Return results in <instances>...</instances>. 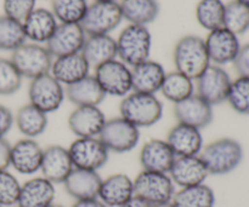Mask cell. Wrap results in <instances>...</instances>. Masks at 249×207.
Segmentation results:
<instances>
[{
	"label": "cell",
	"instance_id": "obj_5",
	"mask_svg": "<svg viewBox=\"0 0 249 207\" xmlns=\"http://www.w3.org/2000/svg\"><path fill=\"white\" fill-rule=\"evenodd\" d=\"M123 21L121 6L117 1H94L88 6L80 21L83 31L89 35L109 34Z\"/></svg>",
	"mask_w": 249,
	"mask_h": 207
},
{
	"label": "cell",
	"instance_id": "obj_17",
	"mask_svg": "<svg viewBox=\"0 0 249 207\" xmlns=\"http://www.w3.org/2000/svg\"><path fill=\"white\" fill-rule=\"evenodd\" d=\"M173 183L181 188L204 183L209 172L199 155L177 157L169 174Z\"/></svg>",
	"mask_w": 249,
	"mask_h": 207
},
{
	"label": "cell",
	"instance_id": "obj_23",
	"mask_svg": "<svg viewBox=\"0 0 249 207\" xmlns=\"http://www.w3.org/2000/svg\"><path fill=\"white\" fill-rule=\"evenodd\" d=\"M102 178L97 171L73 169L63 182L66 191L70 196L78 200L95 199L99 196Z\"/></svg>",
	"mask_w": 249,
	"mask_h": 207
},
{
	"label": "cell",
	"instance_id": "obj_16",
	"mask_svg": "<svg viewBox=\"0 0 249 207\" xmlns=\"http://www.w3.org/2000/svg\"><path fill=\"white\" fill-rule=\"evenodd\" d=\"M106 120L99 106L75 107L68 116V127L77 137H99Z\"/></svg>",
	"mask_w": 249,
	"mask_h": 207
},
{
	"label": "cell",
	"instance_id": "obj_42",
	"mask_svg": "<svg viewBox=\"0 0 249 207\" xmlns=\"http://www.w3.org/2000/svg\"><path fill=\"white\" fill-rule=\"evenodd\" d=\"M233 67H235L238 77L249 78V43L241 46L240 51L233 61Z\"/></svg>",
	"mask_w": 249,
	"mask_h": 207
},
{
	"label": "cell",
	"instance_id": "obj_52",
	"mask_svg": "<svg viewBox=\"0 0 249 207\" xmlns=\"http://www.w3.org/2000/svg\"><path fill=\"white\" fill-rule=\"evenodd\" d=\"M17 207H18V206H17Z\"/></svg>",
	"mask_w": 249,
	"mask_h": 207
},
{
	"label": "cell",
	"instance_id": "obj_31",
	"mask_svg": "<svg viewBox=\"0 0 249 207\" xmlns=\"http://www.w3.org/2000/svg\"><path fill=\"white\" fill-rule=\"evenodd\" d=\"M48 114L31 103L24 104L15 115V124L26 138H36L45 132L48 127Z\"/></svg>",
	"mask_w": 249,
	"mask_h": 207
},
{
	"label": "cell",
	"instance_id": "obj_34",
	"mask_svg": "<svg viewBox=\"0 0 249 207\" xmlns=\"http://www.w3.org/2000/svg\"><path fill=\"white\" fill-rule=\"evenodd\" d=\"M225 2L223 0H199L196 6V18L202 28L208 32L224 27Z\"/></svg>",
	"mask_w": 249,
	"mask_h": 207
},
{
	"label": "cell",
	"instance_id": "obj_39",
	"mask_svg": "<svg viewBox=\"0 0 249 207\" xmlns=\"http://www.w3.org/2000/svg\"><path fill=\"white\" fill-rule=\"evenodd\" d=\"M22 75L11 60L0 58V96H11L16 94L22 85Z\"/></svg>",
	"mask_w": 249,
	"mask_h": 207
},
{
	"label": "cell",
	"instance_id": "obj_28",
	"mask_svg": "<svg viewBox=\"0 0 249 207\" xmlns=\"http://www.w3.org/2000/svg\"><path fill=\"white\" fill-rule=\"evenodd\" d=\"M66 98L75 107L100 106L106 98V94L92 75L83 78L79 81L66 86Z\"/></svg>",
	"mask_w": 249,
	"mask_h": 207
},
{
	"label": "cell",
	"instance_id": "obj_14",
	"mask_svg": "<svg viewBox=\"0 0 249 207\" xmlns=\"http://www.w3.org/2000/svg\"><path fill=\"white\" fill-rule=\"evenodd\" d=\"M87 39V34L79 23H58L45 48L53 58L79 53Z\"/></svg>",
	"mask_w": 249,
	"mask_h": 207
},
{
	"label": "cell",
	"instance_id": "obj_51",
	"mask_svg": "<svg viewBox=\"0 0 249 207\" xmlns=\"http://www.w3.org/2000/svg\"><path fill=\"white\" fill-rule=\"evenodd\" d=\"M0 207H2V206H0Z\"/></svg>",
	"mask_w": 249,
	"mask_h": 207
},
{
	"label": "cell",
	"instance_id": "obj_33",
	"mask_svg": "<svg viewBox=\"0 0 249 207\" xmlns=\"http://www.w3.org/2000/svg\"><path fill=\"white\" fill-rule=\"evenodd\" d=\"M160 91L165 99L174 104L179 103L195 94L194 80L178 70L167 73Z\"/></svg>",
	"mask_w": 249,
	"mask_h": 207
},
{
	"label": "cell",
	"instance_id": "obj_8",
	"mask_svg": "<svg viewBox=\"0 0 249 207\" xmlns=\"http://www.w3.org/2000/svg\"><path fill=\"white\" fill-rule=\"evenodd\" d=\"M99 140L109 152L128 153L138 145L140 130L122 116L107 119L99 135Z\"/></svg>",
	"mask_w": 249,
	"mask_h": 207
},
{
	"label": "cell",
	"instance_id": "obj_36",
	"mask_svg": "<svg viewBox=\"0 0 249 207\" xmlns=\"http://www.w3.org/2000/svg\"><path fill=\"white\" fill-rule=\"evenodd\" d=\"M88 6L87 0H53L51 12L58 23H80Z\"/></svg>",
	"mask_w": 249,
	"mask_h": 207
},
{
	"label": "cell",
	"instance_id": "obj_6",
	"mask_svg": "<svg viewBox=\"0 0 249 207\" xmlns=\"http://www.w3.org/2000/svg\"><path fill=\"white\" fill-rule=\"evenodd\" d=\"M10 60L22 78L32 80L50 73L53 57L45 46H41L40 44L24 43L12 51Z\"/></svg>",
	"mask_w": 249,
	"mask_h": 207
},
{
	"label": "cell",
	"instance_id": "obj_18",
	"mask_svg": "<svg viewBox=\"0 0 249 207\" xmlns=\"http://www.w3.org/2000/svg\"><path fill=\"white\" fill-rule=\"evenodd\" d=\"M74 169L68 149L62 145H49L43 150L40 171L44 178L51 183H63Z\"/></svg>",
	"mask_w": 249,
	"mask_h": 207
},
{
	"label": "cell",
	"instance_id": "obj_46",
	"mask_svg": "<svg viewBox=\"0 0 249 207\" xmlns=\"http://www.w3.org/2000/svg\"><path fill=\"white\" fill-rule=\"evenodd\" d=\"M121 207H152V206H151L147 201L142 200V199L139 198V196L134 195L131 196L126 203H124Z\"/></svg>",
	"mask_w": 249,
	"mask_h": 207
},
{
	"label": "cell",
	"instance_id": "obj_30",
	"mask_svg": "<svg viewBox=\"0 0 249 207\" xmlns=\"http://www.w3.org/2000/svg\"><path fill=\"white\" fill-rule=\"evenodd\" d=\"M123 19L130 24L146 26L156 21L160 15L157 0H122L119 2Z\"/></svg>",
	"mask_w": 249,
	"mask_h": 207
},
{
	"label": "cell",
	"instance_id": "obj_43",
	"mask_svg": "<svg viewBox=\"0 0 249 207\" xmlns=\"http://www.w3.org/2000/svg\"><path fill=\"white\" fill-rule=\"evenodd\" d=\"M15 123V116L7 107L0 104V138L5 137Z\"/></svg>",
	"mask_w": 249,
	"mask_h": 207
},
{
	"label": "cell",
	"instance_id": "obj_48",
	"mask_svg": "<svg viewBox=\"0 0 249 207\" xmlns=\"http://www.w3.org/2000/svg\"><path fill=\"white\" fill-rule=\"evenodd\" d=\"M237 1L242 2V4H245V5H246V6H248V7H249V0H237Z\"/></svg>",
	"mask_w": 249,
	"mask_h": 207
},
{
	"label": "cell",
	"instance_id": "obj_12",
	"mask_svg": "<svg viewBox=\"0 0 249 207\" xmlns=\"http://www.w3.org/2000/svg\"><path fill=\"white\" fill-rule=\"evenodd\" d=\"M195 81L197 95L211 106H216L226 101L232 80L223 67L211 64Z\"/></svg>",
	"mask_w": 249,
	"mask_h": 207
},
{
	"label": "cell",
	"instance_id": "obj_26",
	"mask_svg": "<svg viewBox=\"0 0 249 207\" xmlns=\"http://www.w3.org/2000/svg\"><path fill=\"white\" fill-rule=\"evenodd\" d=\"M55 199V184L44 177L32 178L19 189L18 207H49Z\"/></svg>",
	"mask_w": 249,
	"mask_h": 207
},
{
	"label": "cell",
	"instance_id": "obj_15",
	"mask_svg": "<svg viewBox=\"0 0 249 207\" xmlns=\"http://www.w3.org/2000/svg\"><path fill=\"white\" fill-rule=\"evenodd\" d=\"M174 115L178 123L203 130L213 121V106L194 94L174 104Z\"/></svg>",
	"mask_w": 249,
	"mask_h": 207
},
{
	"label": "cell",
	"instance_id": "obj_7",
	"mask_svg": "<svg viewBox=\"0 0 249 207\" xmlns=\"http://www.w3.org/2000/svg\"><path fill=\"white\" fill-rule=\"evenodd\" d=\"M133 182L134 195L147 201L151 206L170 203L175 193L174 183L168 174L142 170Z\"/></svg>",
	"mask_w": 249,
	"mask_h": 207
},
{
	"label": "cell",
	"instance_id": "obj_2",
	"mask_svg": "<svg viewBox=\"0 0 249 207\" xmlns=\"http://www.w3.org/2000/svg\"><path fill=\"white\" fill-rule=\"evenodd\" d=\"M175 70L195 80L212 64L204 39L197 35H185L175 44L173 52Z\"/></svg>",
	"mask_w": 249,
	"mask_h": 207
},
{
	"label": "cell",
	"instance_id": "obj_50",
	"mask_svg": "<svg viewBox=\"0 0 249 207\" xmlns=\"http://www.w3.org/2000/svg\"><path fill=\"white\" fill-rule=\"evenodd\" d=\"M95 1H117V0H95Z\"/></svg>",
	"mask_w": 249,
	"mask_h": 207
},
{
	"label": "cell",
	"instance_id": "obj_41",
	"mask_svg": "<svg viewBox=\"0 0 249 207\" xmlns=\"http://www.w3.org/2000/svg\"><path fill=\"white\" fill-rule=\"evenodd\" d=\"M36 0H4V15L18 22H23L36 9Z\"/></svg>",
	"mask_w": 249,
	"mask_h": 207
},
{
	"label": "cell",
	"instance_id": "obj_37",
	"mask_svg": "<svg viewBox=\"0 0 249 207\" xmlns=\"http://www.w3.org/2000/svg\"><path fill=\"white\" fill-rule=\"evenodd\" d=\"M224 27L236 35H242L249 31V7L237 0L225 4Z\"/></svg>",
	"mask_w": 249,
	"mask_h": 207
},
{
	"label": "cell",
	"instance_id": "obj_11",
	"mask_svg": "<svg viewBox=\"0 0 249 207\" xmlns=\"http://www.w3.org/2000/svg\"><path fill=\"white\" fill-rule=\"evenodd\" d=\"M94 77L106 96L125 97L133 91L131 68L117 58L95 68Z\"/></svg>",
	"mask_w": 249,
	"mask_h": 207
},
{
	"label": "cell",
	"instance_id": "obj_3",
	"mask_svg": "<svg viewBox=\"0 0 249 207\" xmlns=\"http://www.w3.org/2000/svg\"><path fill=\"white\" fill-rule=\"evenodd\" d=\"M121 116L136 127H150L163 116V104L156 95L131 91L119 104Z\"/></svg>",
	"mask_w": 249,
	"mask_h": 207
},
{
	"label": "cell",
	"instance_id": "obj_44",
	"mask_svg": "<svg viewBox=\"0 0 249 207\" xmlns=\"http://www.w3.org/2000/svg\"><path fill=\"white\" fill-rule=\"evenodd\" d=\"M11 159V144L5 137L0 138V171L7 170Z\"/></svg>",
	"mask_w": 249,
	"mask_h": 207
},
{
	"label": "cell",
	"instance_id": "obj_47",
	"mask_svg": "<svg viewBox=\"0 0 249 207\" xmlns=\"http://www.w3.org/2000/svg\"><path fill=\"white\" fill-rule=\"evenodd\" d=\"M152 207H173L172 203H168V204H162V205H157V206H152Z\"/></svg>",
	"mask_w": 249,
	"mask_h": 207
},
{
	"label": "cell",
	"instance_id": "obj_25",
	"mask_svg": "<svg viewBox=\"0 0 249 207\" xmlns=\"http://www.w3.org/2000/svg\"><path fill=\"white\" fill-rule=\"evenodd\" d=\"M90 65L82 53L62 56L53 58L50 68V74L62 85L74 84L89 75Z\"/></svg>",
	"mask_w": 249,
	"mask_h": 207
},
{
	"label": "cell",
	"instance_id": "obj_10",
	"mask_svg": "<svg viewBox=\"0 0 249 207\" xmlns=\"http://www.w3.org/2000/svg\"><path fill=\"white\" fill-rule=\"evenodd\" d=\"M67 149L75 169L97 171L108 161L109 150L99 137H77Z\"/></svg>",
	"mask_w": 249,
	"mask_h": 207
},
{
	"label": "cell",
	"instance_id": "obj_24",
	"mask_svg": "<svg viewBox=\"0 0 249 207\" xmlns=\"http://www.w3.org/2000/svg\"><path fill=\"white\" fill-rule=\"evenodd\" d=\"M24 34L28 40L34 44L48 43L53 32L58 26V22L51 10L44 7H36L26 19L22 22Z\"/></svg>",
	"mask_w": 249,
	"mask_h": 207
},
{
	"label": "cell",
	"instance_id": "obj_38",
	"mask_svg": "<svg viewBox=\"0 0 249 207\" xmlns=\"http://www.w3.org/2000/svg\"><path fill=\"white\" fill-rule=\"evenodd\" d=\"M226 101L236 113L249 115V78L238 77L231 81Z\"/></svg>",
	"mask_w": 249,
	"mask_h": 207
},
{
	"label": "cell",
	"instance_id": "obj_9",
	"mask_svg": "<svg viewBox=\"0 0 249 207\" xmlns=\"http://www.w3.org/2000/svg\"><path fill=\"white\" fill-rule=\"evenodd\" d=\"M29 103L44 113L57 111L66 98L65 87L50 73L31 80L28 87Z\"/></svg>",
	"mask_w": 249,
	"mask_h": 207
},
{
	"label": "cell",
	"instance_id": "obj_13",
	"mask_svg": "<svg viewBox=\"0 0 249 207\" xmlns=\"http://www.w3.org/2000/svg\"><path fill=\"white\" fill-rule=\"evenodd\" d=\"M204 43L211 63L220 67L233 63L241 48L238 36L225 27L209 32Z\"/></svg>",
	"mask_w": 249,
	"mask_h": 207
},
{
	"label": "cell",
	"instance_id": "obj_22",
	"mask_svg": "<svg viewBox=\"0 0 249 207\" xmlns=\"http://www.w3.org/2000/svg\"><path fill=\"white\" fill-rule=\"evenodd\" d=\"M165 70L160 63L147 60L131 67V86L134 92L155 95L162 87Z\"/></svg>",
	"mask_w": 249,
	"mask_h": 207
},
{
	"label": "cell",
	"instance_id": "obj_21",
	"mask_svg": "<svg viewBox=\"0 0 249 207\" xmlns=\"http://www.w3.org/2000/svg\"><path fill=\"white\" fill-rule=\"evenodd\" d=\"M165 141L177 157L199 155L204 147L201 130L180 123L170 128Z\"/></svg>",
	"mask_w": 249,
	"mask_h": 207
},
{
	"label": "cell",
	"instance_id": "obj_45",
	"mask_svg": "<svg viewBox=\"0 0 249 207\" xmlns=\"http://www.w3.org/2000/svg\"><path fill=\"white\" fill-rule=\"evenodd\" d=\"M72 207H107V206L105 205L101 200L95 198V199H87V200L75 201L74 205Z\"/></svg>",
	"mask_w": 249,
	"mask_h": 207
},
{
	"label": "cell",
	"instance_id": "obj_40",
	"mask_svg": "<svg viewBox=\"0 0 249 207\" xmlns=\"http://www.w3.org/2000/svg\"><path fill=\"white\" fill-rule=\"evenodd\" d=\"M21 184L7 170L0 171V206L17 205Z\"/></svg>",
	"mask_w": 249,
	"mask_h": 207
},
{
	"label": "cell",
	"instance_id": "obj_27",
	"mask_svg": "<svg viewBox=\"0 0 249 207\" xmlns=\"http://www.w3.org/2000/svg\"><path fill=\"white\" fill-rule=\"evenodd\" d=\"M134 196V182L124 174H116L102 179L97 198L107 207H121Z\"/></svg>",
	"mask_w": 249,
	"mask_h": 207
},
{
	"label": "cell",
	"instance_id": "obj_1",
	"mask_svg": "<svg viewBox=\"0 0 249 207\" xmlns=\"http://www.w3.org/2000/svg\"><path fill=\"white\" fill-rule=\"evenodd\" d=\"M199 158L209 175L223 176L237 169L243 160V148L238 141L223 137L203 147Z\"/></svg>",
	"mask_w": 249,
	"mask_h": 207
},
{
	"label": "cell",
	"instance_id": "obj_4",
	"mask_svg": "<svg viewBox=\"0 0 249 207\" xmlns=\"http://www.w3.org/2000/svg\"><path fill=\"white\" fill-rule=\"evenodd\" d=\"M117 43V57L129 67L150 60L152 36L146 26L129 24L119 34Z\"/></svg>",
	"mask_w": 249,
	"mask_h": 207
},
{
	"label": "cell",
	"instance_id": "obj_29",
	"mask_svg": "<svg viewBox=\"0 0 249 207\" xmlns=\"http://www.w3.org/2000/svg\"><path fill=\"white\" fill-rule=\"evenodd\" d=\"M80 53L90 67H99L117 58L116 39L112 38L109 34L87 36Z\"/></svg>",
	"mask_w": 249,
	"mask_h": 207
},
{
	"label": "cell",
	"instance_id": "obj_32",
	"mask_svg": "<svg viewBox=\"0 0 249 207\" xmlns=\"http://www.w3.org/2000/svg\"><path fill=\"white\" fill-rule=\"evenodd\" d=\"M170 203L173 207H214L215 195L211 187L202 183L181 188L174 193Z\"/></svg>",
	"mask_w": 249,
	"mask_h": 207
},
{
	"label": "cell",
	"instance_id": "obj_49",
	"mask_svg": "<svg viewBox=\"0 0 249 207\" xmlns=\"http://www.w3.org/2000/svg\"><path fill=\"white\" fill-rule=\"evenodd\" d=\"M49 207H63V206H61V205H57V204H51L50 206Z\"/></svg>",
	"mask_w": 249,
	"mask_h": 207
},
{
	"label": "cell",
	"instance_id": "obj_19",
	"mask_svg": "<svg viewBox=\"0 0 249 207\" xmlns=\"http://www.w3.org/2000/svg\"><path fill=\"white\" fill-rule=\"evenodd\" d=\"M43 150L34 138H22L11 145L10 166L22 175L36 174L40 171Z\"/></svg>",
	"mask_w": 249,
	"mask_h": 207
},
{
	"label": "cell",
	"instance_id": "obj_20",
	"mask_svg": "<svg viewBox=\"0 0 249 207\" xmlns=\"http://www.w3.org/2000/svg\"><path fill=\"white\" fill-rule=\"evenodd\" d=\"M177 155L167 141L150 140L142 145L140 152V164L145 171L169 174Z\"/></svg>",
	"mask_w": 249,
	"mask_h": 207
},
{
	"label": "cell",
	"instance_id": "obj_35",
	"mask_svg": "<svg viewBox=\"0 0 249 207\" xmlns=\"http://www.w3.org/2000/svg\"><path fill=\"white\" fill-rule=\"evenodd\" d=\"M22 22L10 18L7 16H0V50L14 51L26 43Z\"/></svg>",
	"mask_w": 249,
	"mask_h": 207
}]
</instances>
